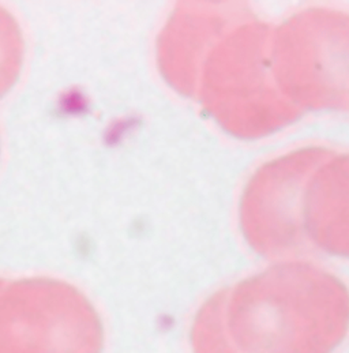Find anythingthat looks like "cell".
Instances as JSON below:
<instances>
[{
    "label": "cell",
    "instance_id": "6da1fadb",
    "mask_svg": "<svg viewBox=\"0 0 349 353\" xmlns=\"http://www.w3.org/2000/svg\"><path fill=\"white\" fill-rule=\"evenodd\" d=\"M273 32L247 7L201 55L183 93L235 137L261 138L303 114L276 82Z\"/></svg>",
    "mask_w": 349,
    "mask_h": 353
},
{
    "label": "cell",
    "instance_id": "7a4b0ae2",
    "mask_svg": "<svg viewBox=\"0 0 349 353\" xmlns=\"http://www.w3.org/2000/svg\"><path fill=\"white\" fill-rule=\"evenodd\" d=\"M272 58L283 96L301 110L349 108V14L303 10L275 26Z\"/></svg>",
    "mask_w": 349,
    "mask_h": 353
},
{
    "label": "cell",
    "instance_id": "3957f363",
    "mask_svg": "<svg viewBox=\"0 0 349 353\" xmlns=\"http://www.w3.org/2000/svg\"><path fill=\"white\" fill-rule=\"evenodd\" d=\"M101 325L86 296L52 279H0V353H100Z\"/></svg>",
    "mask_w": 349,
    "mask_h": 353
},
{
    "label": "cell",
    "instance_id": "277c9868",
    "mask_svg": "<svg viewBox=\"0 0 349 353\" xmlns=\"http://www.w3.org/2000/svg\"><path fill=\"white\" fill-rule=\"evenodd\" d=\"M333 154L325 148L297 149L252 175L241 196L240 224L254 248L266 255H290L312 245L304 227L307 185Z\"/></svg>",
    "mask_w": 349,
    "mask_h": 353
},
{
    "label": "cell",
    "instance_id": "5b68a950",
    "mask_svg": "<svg viewBox=\"0 0 349 353\" xmlns=\"http://www.w3.org/2000/svg\"><path fill=\"white\" fill-rule=\"evenodd\" d=\"M247 6L236 1H181L157 40L159 68L179 93L213 39Z\"/></svg>",
    "mask_w": 349,
    "mask_h": 353
},
{
    "label": "cell",
    "instance_id": "8992f818",
    "mask_svg": "<svg viewBox=\"0 0 349 353\" xmlns=\"http://www.w3.org/2000/svg\"><path fill=\"white\" fill-rule=\"evenodd\" d=\"M304 227L312 245L349 256V153L333 154L310 179Z\"/></svg>",
    "mask_w": 349,
    "mask_h": 353
},
{
    "label": "cell",
    "instance_id": "52a82bcc",
    "mask_svg": "<svg viewBox=\"0 0 349 353\" xmlns=\"http://www.w3.org/2000/svg\"><path fill=\"white\" fill-rule=\"evenodd\" d=\"M23 58V40L15 18L0 7V97L15 83Z\"/></svg>",
    "mask_w": 349,
    "mask_h": 353
}]
</instances>
